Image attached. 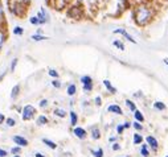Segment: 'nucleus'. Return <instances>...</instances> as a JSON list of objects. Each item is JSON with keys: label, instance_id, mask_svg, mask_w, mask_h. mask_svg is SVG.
Wrapping results in <instances>:
<instances>
[{"label": "nucleus", "instance_id": "obj_26", "mask_svg": "<svg viewBox=\"0 0 168 157\" xmlns=\"http://www.w3.org/2000/svg\"><path fill=\"white\" fill-rule=\"evenodd\" d=\"M81 82H82V84H90V83H93V79H91V77H89V75H83L81 78Z\"/></svg>", "mask_w": 168, "mask_h": 157}, {"label": "nucleus", "instance_id": "obj_16", "mask_svg": "<svg viewBox=\"0 0 168 157\" xmlns=\"http://www.w3.org/2000/svg\"><path fill=\"white\" fill-rule=\"evenodd\" d=\"M134 118H135V122H139V123L144 122V116H143V114L139 110H137L134 112Z\"/></svg>", "mask_w": 168, "mask_h": 157}, {"label": "nucleus", "instance_id": "obj_36", "mask_svg": "<svg viewBox=\"0 0 168 157\" xmlns=\"http://www.w3.org/2000/svg\"><path fill=\"white\" fill-rule=\"evenodd\" d=\"M16 65H17V58H13L12 59V63H11V71H15Z\"/></svg>", "mask_w": 168, "mask_h": 157}, {"label": "nucleus", "instance_id": "obj_38", "mask_svg": "<svg viewBox=\"0 0 168 157\" xmlns=\"http://www.w3.org/2000/svg\"><path fill=\"white\" fill-rule=\"evenodd\" d=\"M83 90H85V91H91V90H93V83H90V84H83Z\"/></svg>", "mask_w": 168, "mask_h": 157}, {"label": "nucleus", "instance_id": "obj_47", "mask_svg": "<svg viewBox=\"0 0 168 157\" xmlns=\"http://www.w3.org/2000/svg\"><path fill=\"white\" fill-rule=\"evenodd\" d=\"M163 62H164L166 66H168V58H164V59H163Z\"/></svg>", "mask_w": 168, "mask_h": 157}, {"label": "nucleus", "instance_id": "obj_49", "mask_svg": "<svg viewBox=\"0 0 168 157\" xmlns=\"http://www.w3.org/2000/svg\"><path fill=\"white\" fill-rule=\"evenodd\" d=\"M13 157H20V156H13Z\"/></svg>", "mask_w": 168, "mask_h": 157}, {"label": "nucleus", "instance_id": "obj_21", "mask_svg": "<svg viewBox=\"0 0 168 157\" xmlns=\"http://www.w3.org/2000/svg\"><path fill=\"white\" fill-rule=\"evenodd\" d=\"M31 40H33V41H44V40H46V37L44 34H33V36H31Z\"/></svg>", "mask_w": 168, "mask_h": 157}, {"label": "nucleus", "instance_id": "obj_15", "mask_svg": "<svg viewBox=\"0 0 168 157\" xmlns=\"http://www.w3.org/2000/svg\"><path fill=\"white\" fill-rule=\"evenodd\" d=\"M154 108L155 110H158V111H164L167 108V106L163 102H160V100H156V102L154 103Z\"/></svg>", "mask_w": 168, "mask_h": 157}, {"label": "nucleus", "instance_id": "obj_40", "mask_svg": "<svg viewBox=\"0 0 168 157\" xmlns=\"http://www.w3.org/2000/svg\"><path fill=\"white\" fill-rule=\"evenodd\" d=\"M121 149V145H119L118 143H114L113 144V151H119Z\"/></svg>", "mask_w": 168, "mask_h": 157}, {"label": "nucleus", "instance_id": "obj_25", "mask_svg": "<svg viewBox=\"0 0 168 157\" xmlns=\"http://www.w3.org/2000/svg\"><path fill=\"white\" fill-rule=\"evenodd\" d=\"M42 141H44V144H46V145L49 147L50 149H56V148H57V145H56V143L50 141V140H48V139H42Z\"/></svg>", "mask_w": 168, "mask_h": 157}, {"label": "nucleus", "instance_id": "obj_4", "mask_svg": "<svg viewBox=\"0 0 168 157\" xmlns=\"http://www.w3.org/2000/svg\"><path fill=\"white\" fill-rule=\"evenodd\" d=\"M35 114H36V108L33 106H31V104H27L23 108V115H21L23 120H31L35 116Z\"/></svg>", "mask_w": 168, "mask_h": 157}, {"label": "nucleus", "instance_id": "obj_50", "mask_svg": "<svg viewBox=\"0 0 168 157\" xmlns=\"http://www.w3.org/2000/svg\"><path fill=\"white\" fill-rule=\"evenodd\" d=\"M0 3H2V0H0Z\"/></svg>", "mask_w": 168, "mask_h": 157}, {"label": "nucleus", "instance_id": "obj_39", "mask_svg": "<svg viewBox=\"0 0 168 157\" xmlns=\"http://www.w3.org/2000/svg\"><path fill=\"white\" fill-rule=\"evenodd\" d=\"M0 20H4V7L2 3H0Z\"/></svg>", "mask_w": 168, "mask_h": 157}, {"label": "nucleus", "instance_id": "obj_27", "mask_svg": "<svg viewBox=\"0 0 168 157\" xmlns=\"http://www.w3.org/2000/svg\"><path fill=\"white\" fill-rule=\"evenodd\" d=\"M19 92H20V86H19V84H16V86L13 87V88H12V94H11V98H16V96H17L19 95Z\"/></svg>", "mask_w": 168, "mask_h": 157}, {"label": "nucleus", "instance_id": "obj_30", "mask_svg": "<svg viewBox=\"0 0 168 157\" xmlns=\"http://www.w3.org/2000/svg\"><path fill=\"white\" fill-rule=\"evenodd\" d=\"M91 153L94 155V157H103V149L99 148L98 151H91Z\"/></svg>", "mask_w": 168, "mask_h": 157}, {"label": "nucleus", "instance_id": "obj_19", "mask_svg": "<svg viewBox=\"0 0 168 157\" xmlns=\"http://www.w3.org/2000/svg\"><path fill=\"white\" fill-rule=\"evenodd\" d=\"M126 106L127 107H129V110L130 111H133V112H135V111H137V104H135L134 102H133V100H130V99H126Z\"/></svg>", "mask_w": 168, "mask_h": 157}, {"label": "nucleus", "instance_id": "obj_13", "mask_svg": "<svg viewBox=\"0 0 168 157\" xmlns=\"http://www.w3.org/2000/svg\"><path fill=\"white\" fill-rule=\"evenodd\" d=\"M91 137H93L94 140H98L99 137H101V131L98 130L97 126H94L93 128H91Z\"/></svg>", "mask_w": 168, "mask_h": 157}, {"label": "nucleus", "instance_id": "obj_22", "mask_svg": "<svg viewBox=\"0 0 168 157\" xmlns=\"http://www.w3.org/2000/svg\"><path fill=\"white\" fill-rule=\"evenodd\" d=\"M70 119H71V126L73 127H77V122H78V118H77V114L71 111L70 112Z\"/></svg>", "mask_w": 168, "mask_h": 157}, {"label": "nucleus", "instance_id": "obj_46", "mask_svg": "<svg viewBox=\"0 0 168 157\" xmlns=\"http://www.w3.org/2000/svg\"><path fill=\"white\" fill-rule=\"evenodd\" d=\"M21 3H23V4H25V5H27V4H29V3H31V0H21Z\"/></svg>", "mask_w": 168, "mask_h": 157}, {"label": "nucleus", "instance_id": "obj_5", "mask_svg": "<svg viewBox=\"0 0 168 157\" xmlns=\"http://www.w3.org/2000/svg\"><path fill=\"white\" fill-rule=\"evenodd\" d=\"M114 33H115V34H122L123 37H125L127 41H130L131 44H137V40H135L126 29H123V28H118V29H114Z\"/></svg>", "mask_w": 168, "mask_h": 157}, {"label": "nucleus", "instance_id": "obj_35", "mask_svg": "<svg viewBox=\"0 0 168 157\" xmlns=\"http://www.w3.org/2000/svg\"><path fill=\"white\" fill-rule=\"evenodd\" d=\"M123 131H125V127H123V124H119V126H117V132H118V135H122Z\"/></svg>", "mask_w": 168, "mask_h": 157}, {"label": "nucleus", "instance_id": "obj_24", "mask_svg": "<svg viewBox=\"0 0 168 157\" xmlns=\"http://www.w3.org/2000/svg\"><path fill=\"white\" fill-rule=\"evenodd\" d=\"M54 115L58 116V118H65V116H66V111L61 110V108H56V110H54Z\"/></svg>", "mask_w": 168, "mask_h": 157}, {"label": "nucleus", "instance_id": "obj_18", "mask_svg": "<svg viewBox=\"0 0 168 157\" xmlns=\"http://www.w3.org/2000/svg\"><path fill=\"white\" fill-rule=\"evenodd\" d=\"M141 155L143 157H150V151H148V145L147 144H143L141 148Z\"/></svg>", "mask_w": 168, "mask_h": 157}, {"label": "nucleus", "instance_id": "obj_28", "mask_svg": "<svg viewBox=\"0 0 168 157\" xmlns=\"http://www.w3.org/2000/svg\"><path fill=\"white\" fill-rule=\"evenodd\" d=\"M29 23L32 24V25H41V23H40L37 16H32V17L29 19Z\"/></svg>", "mask_w": 168, "mask_h": 157}, {"label": "nucleus", "instance_id": "obj_6", "mask_svg": "<svg viewBox=\"0 0 168 157\" xmlns=\"http://www.w3.org/2000/svg\"><path fill=\"white\" fill-rule=\"evenodd\" d=\"M37 17H38V20H40V23H41V24H48V23H49V15H48L45 8H40V11L37 13Z\"/></svg>", "mask_w": 168, "mask_h": 157}, {"label": "nucleus", "instance_id": "obj_37", "mask_svg": "<svg viewBox=\"0 0 168 157\" xmlns=\"http://www.w3.org/2000/svg\"><path fill=\"white\" fill-rule=\"evenodd\" d=\"M11 152H12L13 155H19L20 152H21V148H20V147H15V148H12Z\"/></svg>", "mask_w": 168, "mask_h": 157}, {"label": "nucleus", "instance_id": "obj_7", "mask_svg": "<svg viewBox=\"0 0 168 157\" xmlns=\"http://www.w3.org/2000/svg\"><path fill=\"white\" fill-rule=\"evenodd\" d=\"M146 143L147 145H148L150 148H152L154 151H158L159 149V141L156 140V137H154V136H147L146 137Z\"/></svg>", "mask_w": 168, "mask_h": 157}, {"label": "nucleus", "instance_id": "obj_10", "mask_svg": "<svg viewBox=\"0 0 168 157\" xmlns=\"http://www.w3.org/2000/svg\"><path fill=\"white\" fill-rule=\"evenodd\" d=\"M12 140H13V141L17 144V145H20V147H27L28 145V140L21 137V136H13Z\"/></svg>", "mask_w": 168, "mask_h": 157}, {"label": "nucleus", "instance_id": "obj_44", "mask_svg": "<svg viewBox=\"0 0 168 157\" xmlns=\"http://www.w3.org/2000/svg\"><path fill=\"white\" fill-rule=\"evenodd\" d=\"M5 156H7V152L3 151V149H0V157H5Z\"/></svg>", "mask_w": 168, "mask_h": 157}, {"label": "nucleus", "instance_id": "obj_48", "mask_svg": "<svg viewBox=\"0 0 168 157\" xmlns=\"http://www.w3.org/2000/svg\"><path fill=\"white\" fill-rule=\"evenodd\" d=\"M35 157H45V156H42L41 153H36V156Z\"/></svg>", "mask_w": 168, "mask_h": 157}, {"label": "nucleus", "instance_id": "obj_33", "mask_svg": "<svg viewBox=\"0 0 168 157\" xmlns=\"http://www.w3.org/2000/svg\"><path fill=\"white\" fill-rule=\"evenodd\" d=\"M49 75H50V77H53V78H58V71H56L54 69H50L49 70Z\"/></svg>", "mask_w": 168, "mask_h": 157}, {"label": "nucleus", "instance_id": "obj_23", "mask_svg": "<svg viewBox=\"0 0 168 157\" xmlns=\"http://www.w3.org/2000/svg\"><path fill=\"white\" fill-rule=\"evenodd\" d=\"M48 123V118L45 115H40L38 116V119H37V124L38 126H44V124H46Z\"/></svg>", "mask_w": 168, "mask_h": 157}, {"label": "nucleus", "instance_id": "obj_17", "mask_svg": "<svg viewBox=\"0 0 168 157\" xmlns=\"http://www.w3.org/2000/svg\"><path fill=\"white\" fill-rule=\"evenodd\" d=\"M113 45L117 48V49L121 50V52H123V50L126 49V48H125V44H123L121 40H114V41H113Z\"/></svg>", "mask_w": 168, "mask_h": 157}, {"label": "nucleus", "instance_id": "obj_51", "mask_svg": "<svg viewBox=\"0 0 168 157\" xmlns=\"http://www.w3.org/2000/svg\"><path fill=\"white\" fill-rule=\"evenodd\" d=\"M166 157H168V156H166Z\"/></svg>", "mask_w": 168, "mask_h": 157}, {"label": "nucleus", "instance_id": "obj_20", "mask_svg": "<svg viewBox=\"0 0 168 157\" xmlns=\"http://www.w3.org/2000/svg\"><path fill=\"white\" fill-rule=\"evenodd\" d=\"M68 95H70V96H73L75 92H77V86H75L74 83H71V84H69V87H68Z\"/></svg>", "mask_w": 168, "mask_h": 157}, {"label": "nucleus", "instance_id": "obj_9", "mask_svg": "<svg viewBox=\"0 0 168 157\" xmlns=\"http://www.w3.org/2000/svg\"><path fill=\"white\" fill-rule=\"evenodd\" d=\"M107 111L111 112V114H115V115H122L123 111L122 108L118 106V104H110L109 107H107Z\"/></svg>", "mask_w": 168, "mask_h": 157}, {"label": "nucleus", "instance_id": "obj_8", "mask_svg": "<svg viewBox=\"0 0 168 157\" xmlns=\"http://www.w3.org/2000/svg\"><path fill=\"white\" fill-rule=\"evenodd\" d=\"M73 132H74V135L77 136L78 139H81V140H83V139H86V136H87V134H86V131L83 130V128H81V127H74V130H73Z\"/></svg>", "mask_w": 168, "mask_h": 157}, {"label": "nucleus", "instance_id": "obj_14", "mask_svg": "<svg viewBox=\"0 0 168 157\" xmlns=\"http://www.w3.org/2000/svg\"><path fill=\"white\" fill-rule=\"evenodd\" d=\"M143 140H144V139H143V136H142L141 134H138V132H137V134H134L133 143L135 144V145H139V144H142V143H143Z\"/></svg>", "mask_w": 168, "mask_h": 157}, {"label": "nucleus", "instance_id": "obj_12", "mask_svg": "<svg viewBox=\"0 0 168 157\" xmlns=\"http://www.w3.org/2000/svg\"><path fill=\"white\" fill-rule=\"evenodd\" d=\"M103 84H105V87L111 92V94H115V92H117V88H115L113 84H111V82H110L109 79H105V80H103Z\"/></svg>", "mask_w": 168, "mask_h": 157}, {"label": "nucleus", "instance_id": "obj_29", "mask_svg": "<svg viewBox=\"0 0 168 157\" xmlns=\"http://www.w3.org/2000/svg\"><path fill=\"white\" fill-rule=\"evenodd\" d=\"M13 34H16V36H21V34H24V29L21 27H15L13 28Z\"/></svg>", "mask_w": 168, "mask_h": 157}, {"label": "nucleus", "instance_id": "obj_31", "mask_svg": "<svg viewBox=\"0 0 168 157\" xmlns=\"http://www.w3.org/2000/svg\"><path fill=\"white\" fill-rule=\"evenodd\" d=\"M133 127H134L137 131H142V130H143V126H142V124L139 123V122H134V123H133Z\"/></svg>", "mask_w": 168, "mask_h": 157}, {"label": "nucleus", "instance_id": "obj_43", "mask_svg": "<svg viewBox=\"0 0 168 157\" xmlns=\"http://www.w3.org/2000/svg\"><path fill=\"white\" fill-rule=\"evenodd\" d=\"M95 104H97V106H101V104H102V99L99 98V96L95 98Z\"/></svg>", "mask_w": 168, "mask_h": 157}, {"label": "nucleus", "instance_id": "obj_3", "mask_svg": "<svg viewBox=\"0 0 168 157\" xmlns=\"http://www.w3.org/2000/svg\"><path fill=\"white\" fill-rule=\"evenodd\" d=\"M66 15L69 16L70 19H74V20H81L82 16H83V9L79 5H73L68 9Z\"/></svg>", "mask_w": 168, "mask_h": 157}, {"label": "nucleus", "instance_id": "obj_41", "mask_svg": "<svg viewBox=\"0 0 168 157\" xmlns=\"http://www.w3.org/2000/svg\"><path fill=\"white\" fill-rule=\"evenodd\" d=\"M46 104H48V100L46 99H42L41 102H40V107H46Z\"/></svg>", "mask_w": 168, "mask_h": 157}, {"label": "nucleus", "instance_id": "obj_11", "mask_svg": "<svg viewBox=\"0 0 168 157\" xmlns=\"http://www.w3.org/2000/svg\"><path fill=\"white\" fill-rule=\"evenodd\" d=\"M5 40H7V33L3 28H0V50L3 49L4 44H5Z\"/></svg>", "mask_w": 168, "mask_h": 157}, {"label": "nucleus", "instance_id": "obj_32", "mask_svg": "<svg viewBox=\"0 0 168 157\" xmlns=\"http://www.w3.org/2000/svg\"><path fill=\"white\" fill-rule=\"evenodd\" d=\"M5 123H7V126H8V127H13L15 124H16L15 119H12V118H8V119L5 120Z\"/></svg>", "mask_w": 168, "mask_h": 157}, {"label": "nucleus", "instance_id": "obj_1", "mask_svg": "<svg viewBox=\"0 0 168 157\" xmlns=\"http://www.w3.org/2000/svg\"><path fill=\"white\" fill-rule=\"evenodd\" d=\"M133 17L138 27H146L152 21L154 9L148 4H139V5L135 7V9L133 12Z\"/></svg>", "mask_w": 168, "mask_h": 157}, {"label": "nucleus", "instance_id": "obj_42", "mask_svg": "<svg viewBox=\"0 0 168 157\" xmlns=\"http://www.w3.org/2000/svg\"><path fill=\"white\" fill-rule=\"evenodd\" d=\"M131 126H133V123H130V122H125V123H123V127H125V130L130 128Z\"/></svg>", "mask_w": 168, "mask_h": 157}, {"label": "nucleus", "instance_id": "obj_34", "mask_svg": "<svg viewBox=\"0 0 168 157\" xmlns=\"http://www.w3.org/2000/svg\"><path fill=\"white\" fill-rule=\"evenodd\" d=\"M52 86L56 87V88H60V87H61V82H60L58 79H54L53 82H52Z\"/></svg>", "mask_w": 168, "mask_h": 157}, {"label": "nucleus", "instance_id": "obj_2", "mask_svg": "<svg viewBox=\"0 0 168 157\" xmlns=\"http://www.w3.org/2000/svg\"><path fill=\"white\" fill-rule=\"evenodd\" d=\"M11 12L17 17L25 15V4H23L21 2H13L11 4Z\"/></svg>", "mask_w": 168, "mask_h": 157}, {"label": "nucleus", "instance_id": "obj_45", "mask_svg": "<svg viewBox=\"0 0 168 157\" xmlns=\"http://www.w3.org/2000/svg\"><path fill=\"white\" fill-rule=\"evenodd\" d=\"M4 120H5V118H4V115H3V114H0V124H3Z\"/></svg>", "mask_w": 168, "mask_h": 157}]
</instances>
